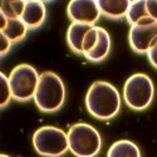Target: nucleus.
Here are the masks:
<instances>
[{
	"mask_svg": "<svg viewBox=\"0 0 157 157\" xmlns=\"http://www.w3.org/2000/svg\"><path fill=\"white\" fill-rule=\"evenodd\" d=\"M86 107L93 117L102 121L113 118L121 109V96L117 88L103 81L94 82L86 96Z\"/></svg>",
	"mask_w": 157,
	"mask_h": 157,
	"instance_id": "obj_1",
	"label": "nucleus"
},
{
	"mask_svg": "<svg viewBox=\"0 0 157 157\" xmlns=\"http://www.w3.org/2000/svg\"><path fill=\"white\" fill-rule=\"evenodd\" d=\"M65 101V87L60 77L53 72H44L39 78L34 96L36 107L44 113L59 111Z\"/></svg>",
	"mask_w": 157,
	"mask_h": 157,
	"instance_id": "obj_2",
	"label": "nucleus"
},
{
	"mask_svg": "<svg viewBox=\"0 0 157 157\" xmlns=\"http://www.w3.org/2000/svg\"><path fill=\"white\" fill-rule=\"evenodd\" d=\"M69 150L77 157H94L102 147L98 131L88 123H77L68 131Z\"/></svg>",
	"mask_w": 157,
	"mask_h": 157,
	"instance_id": "obj_3",
	"label": "nucleus"
},
{
	"mask_svg": "<svg viewBox=\"0 0 157 157\" xmlns=\"http://www.w3.org/2000/svg\"><path fill=\"white\" fill-rule=\"evenodd\" d=\"M155 87L147 74L136 73L131 75L123 87V98L126 104L135 111H143L153 101Z\"/></svg>",
	"mask_w": 157,
	"mask_h": 157,
	"instance_id": "obj_4",
	"label": "nucleus"
},
{
	"mask_svg": "<svg viewBox=\"0 0 157 157\" xmlns=\"http://www.w3.org/2000/svg\"><path fill=\"white\" fill-rule=\"evenodd\" d=\"M35 151L45 157H59L69 150L68 135L63 129L45 126L35 131L33 135Z\"/></svg>",
	"mask_w": 157,
	"mask_h": 157,
	"instance_id": "obj_5",
	"label": "nucleus"
},
{
	"mask_svg": "<svg viewBox=\"0 0 157 157\" xmlns=\"http://www.w3.org/2000/svg\"><path fill=\"white\" fill-rule=\"evenodd\" d=\"M39 78H40V75L32 65H17L9 75L13 98L19 102H28L30 99H34Z\"/></svg>",
	"mask_w": 157,
	"mask_h": 157,
	"instance_id": "obj_6",
	"label": "nucleus"
},
{
	"mask_svg": "<svg viewBox=\"0 0 157 157\" xmlns=\"http://www.w3.org/2000/svg\"><path fill=\"white\" fill-rule=\"evenodd\" d=\"M129 45L138 54H147L157 44V21L132 25L128 34Z\"/></svg>",
	"mask_w": 157,
	"mask_h": 157,
	"instance_id": "obj_7",
	"label": "nucleus"
},
{
	"mask_svg": "<svg viewBox=\"0 0 157 157\" xmlns=\"http://www.w3.org/2000/svg\"><path fill=\"white\" fill-rule=\"evenodd\" d=\"M67 14L72 23L86 25H94L101 18V11L96 0H73L68 4Z\"/></svg>",
	"mask_w": 157,
	"mask_h": 157,
	"instance_id": "obj_8",
	"label": "nucleus"
},
{
	"mask_svg": "<svg viewBox=\"0 0 157 157\" xmlns=\"http://www.w3.org/2000/svg\"><path fill=\"white\" fill-rule=\"evenodd\" d=\"M47 18V8L43 2L39 0H28L25 3V8L21 15L23 23L27 25V28L33 30L40 28Z\"/></svg>",
	"mask_w": 157,
	"mask_h": 157,
	"instance_id": "obj_9",
	"label": "nucleus"
},
{
	"mask_svg": "<svg viewBox=\"0 0 157 157\" xmlns=\"http://www.w3.org/2000/svg\"><path fill=\"white\" fill-rule=\"evenodd\" d=\"M101 15L109 19H122L126 18L129 9V0H98L97 2Z\"/></svg>",
	"mask_w": 157,
	"mask_h": 157,
	"instance_id": "obj_10",
	"label": "nucleus"
},
{
	"mask_svg": "<svg viewBox=\"0 0 157 157\" xmlns=\"http://www.w3.org/2000/svg\"><path fill=\"white\" fill-rule=\"evenodd\" d=\"M93 25H86L79 23H72L67 32V42L69 48L77 54L83 56V42L87 33Z\"/></svg>",
	"mask_w": 157,
	"mask_h": 157,
	"instance_id": "obj_11",
	"label": "nucleus"
},
{
	"mask_svg": "<svg viewBox=\"0 0 157 157\" xmlns=\"http://www.w3.org/2000/svg\"><path fill=\"white\" fill-rule=\"evenodd\" d=\"M98 33H99V35H98V42H97L96 47L93 48L92 52H89L88 54L84 56L89 62H93V63H99L106 59L109 54L111 47H112L109 33L101 27H98Z\"/></svg>",
	"mask_w": 157,
	"mask_h": 157,
	"instance_id": "obj_12",
	"label": "nucleus"
},
{
	"mask_svg": "<svg viewBox=\"0 0 157 157\" xmlns=\"http://www.w3.org/2000/svg\"><path fill=\"white\" fill-rule=\"evenodd\" d=\"M127 21L129 25H142V24H151L156 20L151 19L147 9V0H136V2H131L129 9L126 15Z\"/></svg>",
	"mask_w": 157,
	"mask_h": 157,
	"instance_id": "obj_13",
	"label": "nucleus"
},
{
	"mask_svg": "<svg viewBox=\"0 0 157 157\" xmlns=\"http://www.w3.org/2000/svg\"><path fill=\"white\" fill-rule=\"evenodd\" d=\"M107 157H141V151L132 141L121 140L109 147Z\"/></svg>",
	"mask_w": 157,
	"mask_h": 157,
	"instance_id": "obj_14",
	"label": "nucleus"
},
{
	"mask_svg": "<svg viewBox=\"0 0 157 157\" xmlns=\"http://www.w3.org/2000/svg\"><path fill=\"white\" fill-rule=\"evenodd\" d=\"M28 28L27 25L23 23L21 19H8V24L4 30H2L0 33L4 34L9 40L14 44V43H19L23 39L27 36L28 33Z\"/></svg>",
	"mask_w": 157,
	"mask_h": 157,
	"instance_id": "obj_15",
	"label": "nucleus"
},
{
	"mask_svg": "<svg viewBox=\"0 0 157 157\" xmlns=\"http://www.w3.org/2000/svg\"><path fill=\"white\" fill-rule=\"evenodd\" d=\"M24 0H17V2H2L0 4V13L5 15L8 19H20L25 8Z\"/></svg>",
	"mask_w": 157,
	"mask_h": 157,
	"instance_id": "obj_16",
	"label": "nucleus"
},
{
	"mask_svg": "<svg viewBox=\"0 0 157 157\" xmlns=\"http://www.w3.org/2000/svg\"><path fill=\"white\" fill-rule=\"evenodd\" d=\"M0 79H2V99H0V107L5 108L10 103V101L13 98V94H11L9 77H6L4 73H2L0 74Z\"/></svg>",
	"mask_w": 157,
	"mask_h": 157,
	"instance_id": "obj_17",
	"label": "nucleus"
},
{
	"mask_svg": "<svg viewBox=\"0 0 157 157\" xmlns=\"http://www.w3.org/2000/svg\"><path fill=\"white\" fill-rule=\"evenodd\" d=\"M11 44L13 43L9 40V39L4 34L0 33V56H2V57L6 56L9 53L10 48H11Z\"/></svg>",
	"mask_w": 157,
	"mask_h": 157,
	"instance_id": "obj_18",
	"label": "nucleus"
},
{
	"mask_svg": "<svg viewBox=\"0 0 157 157\" xmlns=\"http://www.w3.org/2000/svg\"><path fill=\"white\" fill-rule=\"evenodd\" d=\"M147 57H148L150 63L152 64V67L157 69V44L147 53Z\"/></svg>",
	"mask_w": 157,
	"mask_h": 157,
	"instance_id": "obj_19",
	"label": "nucleus"
},
{
	"mask_svg": "<svg viewBox=\"0 0 157 157\" xmlns=\"http://www.w3.org/2000/svg\"><path fill=\"white\" fill-rule=\"evenodd\" d=\"M0 157H10V156H8V155H4V153H3V155H0Z\"/></svg>",
	"mask_w": 157,
	"mask_h": 157,
	"instance_id": "obj_20",
	"label": "nucleus"
}]
</instances>
